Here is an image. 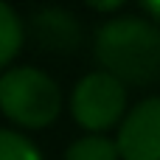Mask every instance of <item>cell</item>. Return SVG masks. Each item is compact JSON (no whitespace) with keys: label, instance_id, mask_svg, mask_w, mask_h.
Listing matches in <instances>:
<instances>
[{"label":"cell","instance_id":"obj_1","mask_svg":"<svg viewBox=\"0 0 160 160\" xmlns=\"http://www.w3.org/2000/svg\"><path fill=\"white\" fill-rule=\"evenodd\" d=\"M96 56L121 84H155L160 79V31L138 17H118L101 25Z\"/></svg>","mask_w":160,"mask_h":160},{"label":"cell","instance_id":"obj_2","mask_svg":"<svg viewBox=\"0 0 160 160\" xmlns=\"http://www.w3.org/2000/svg\"><path fill=\"white\" fill-rule=\"evenodd\" d=\"M0 110L25 129H39L56 121L62 93L51 76L37 68H11L0 76Z\"/></svg>","mask_w":160,"mask_h":160},{"label":"cell","instance_id":"obj_3","mask_svg":"<svg viewBox=\"0 0 160 160\" xmlns=\"http://www.w3.org/2000/svg\"><path fill=\"white\" fill-rule=\"evenodd\" d=\"M124 110H127V90L118 79H112L104 70L84 76L76 84L73 98H70L73 118L90 132H104L115 127Z\"/></svg>","mask_w":160,"mask_h":160},{"label":"cell","instance_id":"obj_4","mask_svg":"<svg viewBox=\"0 0 160 160\" xmlns=\"http://www.w3.org/2000/svg\"><path fill=\"white\" fill-rule=\"evenodd\" d=\"M115 146L121 160H160V96L127 112Z\"/></svg>","mask_w":160,"mask_h":160},{"label":"cell","instance_id":"obj_5","mask_svg":"<svg viewBox=\"0 0 160 160\" xmlns=\"http://www.w3.org/2000/svg\"><path fill=\"white\" fill-rule=\"evenodd\" d=\"M31 34L34 42L45 51L53 53H68L76 51V45L82 42V25L70 11L62 8H42L31 17Z\"/></svg>","mask_w":160,"mask_h":160},{"label":"cell","instance_id":"obj_6","mask_svg":"<svg viewBox=\"0 0 160 160\" xmlns=\"http://www.w3.org/2000/svg\"><path fill=\"white\" fill-rule=\"evenodd\" d=\"M22 45V25L11 6L0 3V68H6Z\"/></svg>","mask_w":160,"mask_h":160},{"label":"cell","instance_id":"obj_7","mask_svg":"<svg viewBox=\"0 0 160 160\" xmlns=\"http://www.w3.org/2000/svg\"><path fill=\"white\" fill-rule=\"evenodd\" d=\"M65 160H118V146L104 135H84L68 146Z\"/></svg>","mask_w":160,"mask_h":160},{"label":"cell","instance_id":"obj_8","mask_svg":"<svg viewBox=\"0 0 160 160\" xmlns=\"http://www.w3.org/2000/svg\"><path fill=\"white\" fill-rule=\"evenodd\" d=\"M0 160H42V155L25 135L0 129Z\"/></svg>","mask_w":160,"mask_h":160}]
</instances>
